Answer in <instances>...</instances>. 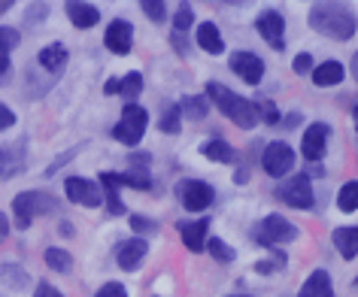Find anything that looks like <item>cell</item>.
Returning a JSON list of instances; mask_svg holds the SVG:
<instances>
[{"label": "cell", "mask_w": 358, "mask_h": 297, "mask_svg": "<svg viewBox=\"0 0 358 297\" xmlns=\"http://www.w3.org/2000/svg\"><path fill=\"white\" fill-rule=\"evenodd\" d=\"M203 97H210V101L219 106V113L225 115V119L234 122L237 128H243V131L255 128V124L262 122V106H258L255 101H246V97L234 94L231 88H225L222 82H210L207 94H203Z\"/></svg>", "instance_id": "cell-1"}, {"label": "cell", "mask_w": 358, "mask_h": 297, "mask_svg": "<svg viewBox=\"0 0 358 297\" xmlns=\"http://www.w3.org/2000/svg\"><path fill=\"white\" fill-rule=\"evenodd\" d=\"M310 24H313V31L322 34V37L352 40L355 28H358V19L352 15V10H346L343 3H313Z\"/></svg>", "instance_id": "cell-2"}, {"label": "cell", "mask_w": 358, "mask_h": 297, "mask_svg": "<svg viewBox=\"0 0 358 297\" xmlns=\"http://www.w3.org/2000/svg\"><path fill=\"white\" fill-rule=\"evenodd\" d=\"M52 210H58V201L52 194H43V191H24V194H15L13 201V212H15V228H31V222L37 215H49Z\"/></svg>", "instance_id": "cell-3"}, {"label": "cell", "mask_w": 358, "mask_h": 297, "mask_svg": "<svg viewBox=\"0 0 358 297\" xmlns=\"http://www.w3.org/2000/svg\"><path fill=\"white\" fill-rule=\"evenodd\" d=\"M298 224L289 222L285 215H267V219H262L252 228V240L255 242H262V246H282V242H292V240H298Z\"/></svg>", "instance_id": "cell-4"}, {"label": "cell", "mask_w": 358, "mask_h": 297, "mask_svg": "<svg viewBox=\"0 0 358 297\" xmlns=\"http://www.w3.org/2000/svg\"><path fill=\"white\" fill-rule=\"evenodd\" d=\"M146 124H149V113L143 110L140 103H128L122 110L119 124L113 128V137L124 143V146H137L143 140V133H146Z\"/></svg>", "instance_id": "cell-5"}, {"label": "cell", "mask_w": 358, "mask_h": 297, "mask_svg": "<svg viewBox=\"0 0 358 297\" xmlns=\"http://www.w3.org/2000/svg\"><path fill=\"white\" fill-rule=\"evenodd\" d=\"M276 197H280L282 203L294 206V210H313V203H316V197H313V182L307 173L294 176L292 182H285L276 188Z\"/></svg>", "instance_id": "cell-6"}, {"label": "cell", "mask_w": 358, "mask_h": 297, "mask_svg": "<svg viewBox=\"0 0 358 297\" xmlns=\"http://www.w3.org/2000/svg\"><path fill=\"white\" fill-rule=\"evenodd\" d=\"M262 167H264L267 176L282 179L294 167V149L289 146V143H282V140L271 143V146L264 149V155H262Z\"/></svg>", "instance_id": "cell-7"}, {"label": "cell", "mask_w": 358, "mask_h": 297, "mask_svg": "<svg viewBox=\"0 0 358 297\" xmlns=\"http://www.w3.org/2000/svg\"><path fill=\"white\" fill-rule=\"evenodd\" d=\"M213 197H216V191H213V185L203 182V179H185V182H179V201L192 212L207 210L213 203Z\"/></svg>", "instance_id": "cell-8"}, {"label": "cell", "mask_w": 358, "mask_h": 297, "mask_svg": "<svg viewBox=\"0 0 358 297\" xmlns=\"http://www.w3.org/2000/svg\"><path fill=\"white\" fill-rule=\"evenodd\" d=\"M328 137H331V128L325 122H313L307 131H303V137H301V152H303V158L310 161V164H316V161L325 158V152H328Z\"/></svg>", "instance_id": "cell-9"}, {"label": "cell", "mask_w": 358, "mask_h": 297, "mask_svg": "<svg viewBox=\"0 0 358 297\" xmlns=\"http://www.w3.org/2000/svg\"><path fill=\"white\" fill-rule=\"evenodd\" d=\"M255 28L267 40V46L271 49H276V52L285 49V19H282V13H276V10L262 13L258 15V22H255Z\"/></svg>", "instance_id": "cell-10"}, {"label": "cell", "mask_w": 358, "mask_h": 297, "mask_svg": "<svg viewBox=\"0 0 358 297\" xmlns=\"http://www.w3.org/2000/svg\"><path fill=\"white\" fill-rule=\"evenodd\" d=\"M231 70L243 79L246 85H258L264 79V61L255 52H234L231 55Z\"/></svg>", "instance_id": "cell-11"}, {"label": "cell", "mask_w": 358, "mask_h": 297, "mask_svg": "<svg viewBox=\"0 0 358 297\" xmlns=\"http://www.w3.org/2000/svg\"><path fill=\"white\" fill-rule=\"evenodd\" d=\"M64 191H67L70 201L79 203V206H101L103 203L101 185L88 182V179H83V176H70L64 182Z\"/></svg>", "instance_id": "cell-12"}, {"label": "cell", "mask_w": 358, "mask_h": 297, "mask_svg": "<svg viewBox=\"0 0 358 297\" xmlns=\"http://www.w3.org/2000/svg\"><path fill=\"white\" fill-rule=\"evenodd\" d=\"M176 231L182 237L185 249L189 252H203L210 240V219H198V222H176Z\"/></svg>", "instance_id": "cell-13"}, {"label": "cell", "mask_w": 358, "mask_h": 297, "mask_svg": "<svg viewBox=\"0 0 358 297\" xmlns=\"http://www.w3.org/2000/svg\"><path fill=\"white\" fill-rule=\"evenodd\" d=\"M149 255V242L143 237H134V240H124L119 249H115V264H119L122 270H137L143 264V258Z\"/></svg>", "instance_id": "cell-14"}, {"label": "cell", "mask_w": 358, "mask_h": 297, "mask_svg": "<svg viewBox=\"0 0 358 297\" xmlns=\"http://www.w3.org/2000/svg\"><path fill=\"white\" fill-rule=\"evenodd\" d=\"M106 49L113 52V55H128L131 46H134V28H131V22H124V19H115L110 28H106Z\"/></svg>", "instance_id": "cell-15"}, {"label": "cell", "mask_w": 358, "mask_h": 297, "mask_svg": "<svg viewBox=\"0 0 358 297\" xmlns=\"http://www.w3.org/2000/svg\"><path fill=\"white\" fill-rule=\"evenodd\" d=\"M24 170V140L0 146V179H10Z\"/></svg>", "instance_id": "cell-16"}, {"label": "cell", "mask_w": 358, "mask_h": 297, "mask_svg": "<svg viewBox=\"0 0 358 297\" xmlns=\"http://www.w3.org/2000/svg\"><path fill=\"white\" fill-rule=\"evenodd\" d=\"M298 297H334V285H331L328 270H313L307 276V282L301 285Z\"/></svg>", "instance_id": "cell-17"}, {"label": "cell", "mask_w": 358, "mask_h": 297, "mask_svg": "<svg viewBox=\"0 0 358 297\" xmlns=\"http://www.w3.org/2000/svg\"><path fill=\"white\" fill-rule=\"evenodd\" d=\"M201 155L210 158V161H216V164H237L234 146H231L228 140H222V137H213V140L203 143V146H201Z\"/></svg>", "instance_id": "cell-18"}, {"label": "cell", "mask_w": 358, "mask_h": 297, "mask_svg": "<svg viewBox=\"0 0 358 297\" xmlns=\"http://www.w3.org/2000/svg\"><path fill=\"white\" fill-rule=\"evenodd\" d=\"M67 15L70 22H73V28H94L97 22H101V10L92 3H79V0H70L67 3Z\"/></svg>", "instance_id": "cell-19"}, {"label": "cell", "mask_w": 358, "mask_h": 297, "mask_svg": "<svg viewBox=\"0 0 358 297\" xmlns=\"http://www.w3.org/2000/svg\"><path fill=\"white\" fill-rule=\"evenodd\" d=\"M343 76H346V70L340 61H325V64H319V67H313V82L322 85V88H331V85H340L343 82Z\"/></svg>", "instance_id": "cell-20"}, {"label": "cell", "mask_w": 358, "mask_h": 297, "mask_svg": "<svg viewBox=\"0 0 358 297\" xmlns=\"http://www.w3.org/2000/svg\"><path fill=\"white\" fill-rule=\"evenodd\" d=\"M198 46L210 55H222L225 52V40H222V31L213 22H203L198 28Z\"/></svg>", "instance_id": "cell-21"}, {"label": "cell", "mask_w": 358, "mask_h": 297, "mask_svg": "<svg viewBox=\"0 0 358 297\" xmlns=\"http://www.w3.org/2000/svg\"><path fill=\"white\" fill-rule=\"evenodd\" d=\"M331 240H334V249L346 261H355V255H358V228H337Z\"/></svg>", "instance_id": "cell-22"}, {"label": "cell", "mask_w": 358, "mask_h": 297, "mask_svg": "<svg viewBox=\"0 0 358 297\" xmlns=\"http://www.w3.org/2000/svg\"><path fill=\"white\" fill-rule=\"evenodd\" d=\"M113 179H115V185H128V188H134V191H149L152 188V176L146 173V170H140V167H131L128 173H113Z\"/></svg>", "instance_id": "cell-23"}, {"label": "cell", "mask_w": 358, "mask_h": 297, "mask_svg": "<svg viewBox=\"0 0 358 297\" xmlns=\"http://www.w3.org/2000/svg\"><path fill=\"white\" fill-rule=\"evenodd\" d=\"M64 64H67V49L61 43H52V46L40 52V67H46L49 73H61Z\"/></svg>", "instance_id": "cell-24"}, {"label": "cell", "mask_w": 358, "mask_h": 297, "mask_svg": "<svg viewBox=\"0 0 358 297\" xmlns=\"http://www.w3.org/2000/svg\"><path fill=\"white\" fill-rule=\"evenodd\" d=\"M176 106H179V113H182L185 119H192V122H201L203 115L210 113L207 97H182V101H179Z\"/></svg>", "instance_id": "cell-25"}, {"label": "cell", "mask_w": 358, "mask_h": 297, "mask_svg": "<svg viewBox=\"0 0 358 297\" xmlns=\"http://www.w3.org/2000/svg\"><path fill=\"white\" fill-rule=\"evenodd\" d=\"M182 128V113H179L176 103H164V113H161L158 119V131L161 133H179Z\"/></svg>", "instance_id": "cell-26"}, {"label": "cell", "mask_w": 358, "mask_h": 297, "mask_svg": "<svg viewBox=\"0 0 358 297\" xmlns=\"http://www.w3.org/2000/svg\"><path fill=\"white\" fill-rule=\"evenodd\" d=\"M46 267L49 270H55V273H70L73 270V258H70V252H64V249H46Z\"/></svg>", "instance_id": "cell-27"}, {"label": "cell", "mask_w": 358, "mask_h": 297, "mask_svg": "<svg viewBox=\"0 0 358 297\" xmlns=\"http://www.w3.org/2000/svg\"><path fill=\"white\" fill-rule=\"evenodd\" d=\"M337 206H340V212H355L358 210V179L343 182V188H340V194H337Z\"/></svg>", "instance_id": "cell-28"}, {"label": "cell", "mask_w": 358, "mask_h": 297, "mask_svg": "<svg viewBox=\"0 0 358 297\" xmlns=\"http://www.w3.org/2000/svg\"><path fill=\"white\" fill-rule=\"evenodd\" d=\"M140 92H143V76L134 70V73H128L124 79H119V94L124 97V103H134L140 97Z\"/></svg>", "instance_id": "cell-29"}, {"label": "cell", "mask_w": 358, "mask_h": 297, "mask_svg": "<svg viewBox=\"0 0 358 297\" xmlns=\"http://www.w3.org/2000/svg\"><path fill=\"white\" fill-rule=\"evenodd\" d=\"M101 182L106 185V206H110V212L113 215H124V203L119 197V185H115L113 173H101Z\"/></svg>", "instance_id": "cell-30"}, {"label": "cell", "mask_w": 358, "mask_h": 297, "mask_svg": "<svg viewBox=\"0 0 358 297\" xmlns=\"http://www.w3.org/2000/svg\"><path fill=\"white\" fill-rule=\"evenodd\" d=\"M207 249H210V258H216L219 264H228V261H234V249H231L228 242H222L219 237H210L207 240Z\"/></svg>", "instance_id": "cell-31"}, {"label": "cell", "mask_w": 358, "mask_h": 297, "mask_svg": "<svg viewBox=\"0 0 358 297\" xmlns=\"http://www.w3.org/2000/svg\"><path fill=\"white\" fill-rule=\"evenodd\" d=\"M0 273H3V279L10 282V288H15V291H22V288L31 282L28 273H24L22 267H13V264H3V270H0Z\"/></svg>", "instance_id": "cell-32"}, {"label": "cell", "mask_w": 358, "mask_h": 297, "mask_svg": "<svg viewBox=\"0 0 358 297\" xmlns=\"http://www.w3.org/2000/svg\"><path fill=\"white\" fill-rule=\"evenodd\" d=\"M192 22H194V10H192L189 3H179V10H176V15H173V34L189 31Z\"/></svg>", "instance_id": "cell-33"}, {"label": "cell", "mask_w": 358, "mask_h": 297, "mask_svg": "<svg viewBox=\"0 0 358 297\" xmlns=\"http://www.w3.org/2000/svg\"><path fill=\"white\" fill-rule=\"evenodd\" d=\"M140 6H143V13H146L152 22L167 19V6H164V0H143Z\"/></svg>", "instance_id": "cell-34"}, {"label": "cell", "mask_w": 358, "mask_h": 297, "mask_svg": "<svg viewBox=\"0 0 358 297\" xmlns=\"http://www.w3.org/2000/svg\"><path fill=\"white\" fill-rule=\"evenodd\" d=\"M19 31H15V28H0V52H3V55H6V52H10V49H15V46H19Z\"/></svg>", "instance_id": "cell-35"}, {"label": "cell", "mask_w": 358, "mask_h": 297, "mask_svg": "<svg viewBox=\"0 0 358 297\" xmlns=\"http://www.w3.org/2000/svg\"><path fill=\"white\" fill-rule=\"evenodd\" d=\"M292 70L298 76H307V73H313V58H310V52H301V55H294V61H292Z\"/></svg>", "instance_id": "cell-36"}, {"label": "cell", "mask_w": 358, "mask_h": 297, "mask_svg": "<svg viewBox=\"0 0 358 297\" xmlns=\"http://www.w3.org/2000/svg\"><path fill=\"white\" fill-rule=\"evenodd\" d=\"M131 228L137 233H152V231H158V222L143 219V215H131Z\"/></svg>", "instance_id": "cell-37"}, {"label": "cell", "mask_w": 358, "mask_h": 297, "mask_svg": "<svg viewBox=\"0 0 358 297\" xmlns=\"http://www.w3.org/2000/svg\"><path fill=\"white\" fill-rule=\"evenodd\" d=\"M94 297H128V291H124L122 282H106Z\"/></svg>", "instance_id": "cell-38"}, {"label": "cell", "mask_w": 358, "mask_h": 297, "mask_svg": "<svg viewBox=\"0 0 358 297\" xmlns=\"http://www.w3.org/2000/svg\"><path fill=\"white\" fill-rule=\"evenodd\" d=\"M262 122H267V124H280V110H276L271 101H264V103H262Z\"/></svg>", "instance_id": "cell-39"}, {"label": "cell", "mask_w": 358, "mask_h": 297, "mask_svg": "<svg viewBox=\"0 0 358 297\" xmlns=\"http://www.w3.org/2000/svg\"><path fill=\"white\" fill-rule=\"evenodd\" d=\"M15 124V113L6 103H0V131H10Z\"/></svg>", "instance_id": "cell-40"}, {"label": "cell", "mask_w": 358, "mask_h": 297, "mask_svg": "<svg viewBox=\"0 0 358 297\" xmlns=\"http://www.w3.org/2000/svg\"><path fill=\"white\" fill-rule=\"evenodd\" d=\"M34 297H64V294H61L55 285H49V282H40V285H37V291H34Z\"/></svg>", "instance_id": "cell-41"}, {"label": "cell", "mask_w": 358, "mask_h": 297, "mask_svg": "<svg viewBox=\"0 0 358 297\" xmlns=\"http://www.w3.org/2000/svg\"><path fill=\"white\" fill-rule=\"evenodd\" d=\"M46 13H49V6L46 3H34L31 6V10H28V22H43V19H46Z\"/></svg>", "instance_id": "cell-42"}, {"label": "cell", "mask_w": 358, "mask_h": 297, "mask_svg": "<svg viewBox=\"0 0 358 297\" xmlns=\"http://www.w3.org/2000/svg\"><path fill=\"white\" fill-rule=\"evenodd\" d=\"M128 161H131V167H140V170L149 167V155H146V152H140V155H131Z\"/></svg>", "instance_id": "cell-43"}, {"label": "cell", "mask_w": 358, "mask_h": 297, "mask_svg": "<svg viewBox=\"0 0 358 297\" xmlns=\"http://www.w3.org/2000/svg\"><path fill=\"white\" fill-rule=\"evenodd\" d=\"M76 152H79V149H70V152H67V155H61V158L55 161V164H52V167H49V176H52V173H55V170H58L61 164H67V161H70V158H73V155H76Z\"/></svg>", "instance_id": "cell-44"}, {"label": "cell", "mask_w": 358, "mask_h": 297, "mask_svg": "<svg viewBox=\"0 0 358 297\" xmlns=\"http://www.w3.org/2000/svg\"><path fill=\"white\" fill-rule=\"evenodd\" d=\"M6 237H10V219H6V215L0 212V242H3Z\"/></svg>", "instance_id": "cell-45"}, {"label": "cell", "mask_w": 358, "mask_h": 297, "mask_svg": "<svg viewBox=\"0 0 358 297\" xmlns=\"http://www.w3.org/2000/svg\"><path fill=\"white\" fill-rule=\"evenodd\" d=\"M103 94H119V79H106V82H103Z\"/></svg>", "instance_id": "cell-46"}, {"label": "cell", "mask_w": 358, "mask_h": 297, "mask_svg": "<svg viewBox=\"0 0 358 297\" xmlns=\"http://www.w3.org/2000/svg\"><path fill=\"white\" fill-rule=\"evenodd\" d=\"M6 70H10V58H6V55H3V52H0V76H3V73H6Z\"/></svg>", "instance_id": "cell-47"}, {"label": "cell", "mask_w": 358, "mask_h": 297, "mask_svg": "<svg viewBox=\"0 0 358 297\" xmlns=\"http://www.w3.org/2000/svg\"><path fill=\"white\" fill-rule=\"evenodd\" d=\"M298 122H301V115H298V113H292L289 119H285V128H294V124H298Z\"/></svg>", "instance_id": "cell-48"}, {"label": "cell", "mask_w": 358, "mask_h": 297, "mask_svg": "<svg viewBox=\"0 0 358 297\" xmlns=\"http://www.w3.org/2000/svg\"><path fill=\"white\" fill-rule=\"evenodd\" d=\"M10 10H13V0H0V15L10 13Z\"/></svg>", "instance_id": "cell-49"}, {"label": "cell", "mask_w": 358, "mask_h": 297, "mask_svg": "<svg viewBox=\"0 0 358 297\" xmlns=\"http://www.w3.org/2000/svg\"><path fill=\"white\" fill-rule=\"evenodd\" d=\"M61 233H73V224H70V222H61Z\"/></svg>", "instance_id": "cell-50"}, {"label": "cell", "mask_w": 358, "mask_h": 297, "mask_svg": "<svg viewBox=\"0 0 358 297\" xmlns=\"http://www.w3.org/2000/svg\"><path fill=\"white\" fill-rule=\"evenodd\" d=\"M352 76H355V82H358V52H355V58H352Z\"/></svg>", "instance_id": "cell-51"}, {"label": "cell", "mask_w": 358, "mask_h": 297, "mask_svg": "<svg viewBox=\"0 0 358 297\" xmlns=\"http://www.w3.org/2000/svg\"><path fill=\"white\" fill-rule=\"evenodd\" d=\"M352 119H355V131H358V106H355V110H352Z\"/></svg>", "instance_id": "cell-52"}, {"label": "cell", "mask_w": 358, "mask_h": 297, "mask_svg": "<svg viewBox=\"0 0 358 297\" xmlns=\"http://www.w3.org/2000/svg\"><path fill=\"white\" fill-rule=\"evenodd\" d=\"M231 297H249V294H231Z\"/></svg>", "instance_id": "cell-53"}, {"label": "cell", "mask_w": 358, "mask_h": 297, "mask_svg": "<svg viewBox=\"0 0 358 297\" xmlns=\"http://www.w3.org/2000/svg\"><path fill=\"white\" fill-rule=\"evenodd\" d=\"M355 282H358V279H355Z\"/></svg>", "instance_id": "cell-54"}]
</instances>
